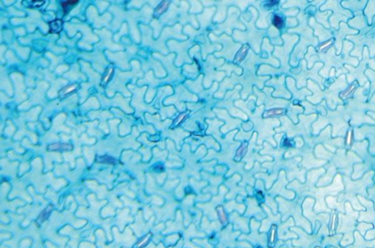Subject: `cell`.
<instances>
[{"instance_id":"8","label":"cell","mask_w":375,"mask_h":248,"mask_svg":"<svg viewBox=\"0 0 375 248\" xmlns=\"http://www.w3.org/2000/svg\"><path fill=\"white\" fill-rule=\"evenodd\" d=\"M44 4V1H31L30 2V5H32L33 7H39L42 6Z\"/></svg>"},{"instance_id":"3","label":"cell","mask_w":375,"mask_h":248,"mask_svg":"<svg viewBox=\"0 0 375 248\" xmlns=\"http://www.w3.org/2000/svg\"><path fill=\"white\" fill-rule=\"evenodd\" d=\"M78 2H79V1H76V0H71V1H67V2H62V5L63 8H64V13H68L71 9V7L74 6V5H77Z\"/></svg>"},{"instance_id":"6","label":"cell","mask_w":375,"mask_h":248,"mask_svg":"<svg viewBox=\"0 0 375 248\" xmlns=\"http://www.w3.org/2000/svg\"><path fill=\"white\" fill-rule=\"evenodd\" d=\"M273 24L276 26L277 28H279L280 29L282 26H283V20L281 18V17L278 16H275L273 18Z\"/></svg>"},{"instance_id":"2","label":"cell","mask_w":375,"mask_h":248,"mask_svg":"<svg viewBox=\"0 0 375 248\" xmlns=\"http://www.w3.org/2000/svg\"><path fill=\"white\" fill-rule=\"evenodd\" d=\"M48 149L51 150H71L72 149V146L70 144H64V143H54L51 145Z\"/></svg>"},{"instance_id":"7","label":"cell","mask_w":375,"mask_h":248,"mask_svg":"<svg viewBox=\"0 0 375 248\" xmlns=\"http://www.w3.org/2000/svg\"><path fill=\"white\" fill-rule=\"evenodd\" d=\"M275 231H276V228H275V226H273V227L272 228V229H271V238H270V243H271V244H273L274 242H275Z\"/></svg>"},{"instance_id":"9","label":"cell","mask_w":375,"mask_h":248,"mask_svg":"<svg viewBox=\"0 0 375 248\" xmlns=\"http://www.w3.org/2000/svg\"><path fill=\"white\" fill-rule=\"evenodd\" d=\"M283 110L279 109V110H273V111H271L267 112V115L269 116V115H275V114H281L283 112Z\"/></svg>"},{"instance_id":"10","label":"cell","mask_w":375,"mask_h":248,"mask_svg":"<svg viewBox=\"0 0 375 248\" xmlns=\"http://www.w3.org/2000/svg\"><path fill=\"white\" fill-rule=\"evenodd\" d=\"M278 2H279L278 1H270V2H268L267 4H266V5L269 7H272L273 5H275V4H277Z\"/></svg>"},{"instance_id":"4","label":"cell","mask_w":375,"mask_h":248,"mask_svg":"<svg viewBox=\"0 0 375 248\" xmlns=\"http://www.w3.org/2000/svg\"><path fill=\"white\" fill-rule=\"evenodd\" d=\"M216 210H217L218 214L219 217V220L221 221L222 223H224V222H226V215L225 211H224V208L223 206H219L216 208Z\"/></svg>"},{"instance_id":"5","label":"cell","mask_w":375,"mask_h":248,"mask_svg":"<svg viewBox=\"0 0 375 248\" xmlns=\"http://www.w3.org/2000/svg\"><path fill=\"white\" fill-rule=\"evenodd\" d=\"M52 210V205H50V206H48V207H47L46 209H45L44 210L41 214H40V220H41V222L45 221V220L48 218V216H49V214H50Z\"/></svg>"},{"instance_id":"1","label":"cell","mask_w":375,"mask_h":248,"mask_svg":"<svg viewBox=\"0 0 375 248\" xmlns=\"http://www.w3.org/2000/svg\"><path fill=\"white\" fill-rule=\"evenodd\" d=\"M50 32L59 33L62 29V21L61 20H54L50 23Z\"/></svg>"}]
</instances>
